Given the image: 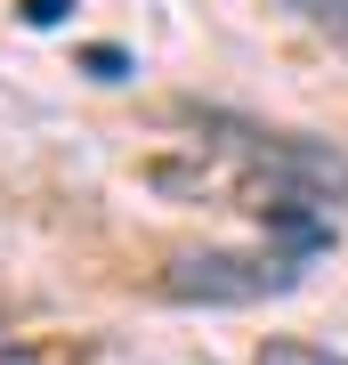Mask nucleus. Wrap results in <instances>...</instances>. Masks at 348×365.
<instances>
[{
    "mask_svg": "<svg viewBox=\"0 0 348 365\" xmlns=\"http://www.w3.org/2000/svg\"><path fill=\"white\" fill-rule=\"evenodd\" d=\"M300 244H268V252H179L162 268V292L186 309H251L300 284Z\"/></svg>",
    "mask_w": 348,
    "mask_h": 365,
    "instance_id": "nucleus-1",
    "label": "nucleus"
},
{
    "mask_svg": "<svg viewBox=\"0 0 348 365\" xmlns=\"http://www.w3.org/2000/svg\"><path fill=\"white\" fill-rule=\"evenodd\" d=\"M259 365H348V357L308 349V341H268V349H259Z\"/></svg>",
    "mask_w": 348,
    "mask_h": 365,
    "instance_id": "nucleus-2",
    "label": "nucleus"
},
{
    "mask_svg": "<svg viewBox=\"0 0 348 365\" xmlns=\"http://www.w3.org/2000/svg\"><path fill=\"white\" fill-rule=\"evenodd\" d=\"M300 16H308V25H324L332 41H348V0H292Z\"/></svg>",
    "mask_w": 348,
    "mask_h": 365,
    "instance_id": "nucleus-3",
    "label": "nucleus"
},
{
    "mask_svg": "<svg viewBox=\"0 0 348 365\" xmlns=\"http://www.w3.org/2000/svg\"><path fill=\"white\" fill-rule=\"evenodd\" d=\"M81 66H90L97 81H122V73H130V57H122V49H90V57H81Z\"/></svg>",
    "mask_w": 348,
    "mask_h": 365,
    "instance_id": "nucleus-4",
    "label": "nucleus"
},
{
    "mask_svg": "<svg viewBox=\"0 0 348 365\" xmlns=\"http://www.w3.org/2000/svg\"><path fill=\"white\" fill-rule=\"evenodd\" d=\"M65 9H73V0H25V25H57Z\"/></svg>",
    "mask_w": 348,
    "mask_h": 365,
    "instance_id": "nucleus-5",
    "label": "nucleus"
},
{
    "mask_svg": "<svg viewBox=\"0 0 348 365\" xmlns=\"http://www.w3.org/2000/svg\"><path fill=\"white\" fill-rule=\"evenodd\" d=\"M0 365H33V357H25V349H16V357H0Z\"/></svg>",
    "mask_w": 348,
    "mask_h": 365,
    "instance_id": "nucleus-6",
    "label": "nucleus"
}]
</instances>
